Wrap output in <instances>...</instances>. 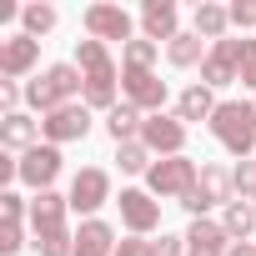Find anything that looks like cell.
<instances>
[{"instance_id":"obj_1","label":"cell","mask_w":256,"mask_h":256,"mask_svg":"<svg viewBox=\"0 0 256 256\" xmlns=\"http://www.w3.org/2000/svg\"><path fill=\"white\" fill-rule=\"evenodd\" d=\"M76 66H80V76H86V106L90 110H116V60H110V50L100 46V40H76Z\"/></svg>"},{"instance_id":"obj_2","label":"cell","mask_w":256,"mask_h":256,"mask_svg":"<svg viewBox=\"0 0 256 256\" xmlns=\"http://www.w3.org/2000/svg\"><path fill=\"white\" fill-rule=\"evenodd\" d=\"M76 96H86V76H80V66H70V60L46 66V70L26 86V100H30V110H40V116H50V110L70 106Z\"/></svg>"},{"instance_id":"obj_3","label":"cell","mask_w":256,"mask_h":256,"mask_svg":"<svg viewBox=\"0 0 256 256\" xmlns=\"http://www.w3.org/2000/svg\"><path fill=\"white\" fill-rule=\"evenodd\" d=\"M211 136L231 151V156H251L256 151V100L246 106V100H221L216 106V116H211Z\"/></svg>"},{"instance_id":"obj_4","label":"cell","mask_w":256,"mask_h":256,"mask_svg":"<svg viewBox=\"0 0 256 256\" xmlns=\"http://www.w3.org/2000/svg\"><path fill=\"white\" fill-rule=\"evenodd\" d=\"M196 181H201V166H196L191 156H161V161L146 171L151 196H176V201H186V196L196 191Z\"/></svg>"},{"instance_id":"obj_5","label":"cell","mask_w":256,"mask_h":256,"mask_svg":"<svg viewBox=\"0 0 256 256\" xmlns=\"http://www.w3.org/2000/svg\"><path fill=\"white\" fill-rule=\"evenodd\" d=\"M231 191H236V186H231V171H226V166H216V161H206V166H201V181H196V191H191L181 206H186V211L201 221L211 206H226V201H236Z\"/></svg>"},{"instance_id":"obj_6","label":"cell","mask_w":256,"mask_h":256,"mask_svg":"<svg viewBox=\"0 0 256 256\" xmlns=\"http://www.w3.org/2000/svg\"><path fill=\"white\" fill-rule=\"evenodd\" d=\"M120 90H126V100H131L141 116H161V106H166V80L156 70L120 66Z\"/></svg>"},{"instance_id":"obj_7","label":"cell","mask_w":256,"mask_h":256,"mask_svg":"<svg viewBox=\"0 0 256 256\" xmlns=\"http://www.w3.org/2000/svg\"><path fill=\"white\" fill-rule=\"evenodd\" d=\"M86 131H90V106H86V100H70V106H60V110H50V116L40 120V136H46V146L86 141Z\"/></svg>"},{"instance_id":"obj_8","label":"cell","mask_w":256,"mask_h":256,"mask_svg":"<svg viewBox=\"0 0 256 256\" xmlns=\"http://www.w3.org/2000/svg\"><path fill=\"white\" fill-rule=\"evenodd\" d=\"M141 141H146V151H156V156H186V120L181 116H146V131H141Z\"/></svg>"},{"instance_id":"obj_9","label":"cell","mask_w":256,"mask_h":256,"mask_svg":"<svg viewBox=\"0 0 256 256\" xmlns=\"http://www.w3.org/2000/svg\"><path fill=\"white\" fill-rule=\"evenodd\" d=\"M110 201V176L100 171V166H80L76 171V181H70V211H100Z\"/></svg>"},{"instance_id":"obj_10","label":"cell","mask_w":256,"mask_h":256,"mask_svg":"<svg viewBox=\"0 0 256 256\" xmlns=\"http://www.w3.org/2000/svg\"><path fill=\"white\" fill-rule=\"evenodd\" d=\"M131 16H126L120 6H86V36L90 40H126V46H131Z\"/></svg>"},{"instance_id":"obj_11","label":"cell","mask_w":256,"mask_h":256,"mask_svg":"<svg viewBox=\"0 0 256 256\" xmlns=\"http://www.w3.org/2000/svg\"><path fill=\"white\" fill-rule=\"evenodd\" d=\"M241 76V40H216L211 46V56L201 60V86H231Z\"/></svg>"},{"instance_id":"obj_12","label":"cell","mask_w":256,"mask_h":256,"mask_svg":"<svg viewBox=\"0 0 256 256\" xmlns=\"http://www.w3.org/2000/svg\"><path fill=\"white\" fill-rule=\"evenodd\" d=\"M116 206H120V221H126L131 236H151L161 226V206L151 201V191H120Z\"/></svg>"},{"instance_id":"obj_13","label":"cell","mask_w":256,"mask_h":256,"mask_svg":"<svg viewBox=\"0 0 256 256\" xmlns=\"http://www.w3.org/2000/svg\"><path fill=\"white\" fill-rule=\"evenodd\" d=\"M36 60H40V40H36V36L20 30V36H10V40H0V76H6V80L30 76Z\"/></svg>"},{"instance_id":"obj_14","label":"cell","mask_w":256,"mask_h":256,"mask_svg":"<svg viewBox=\"0 0 256 256\" xmlns=\"http://www.w3.org/2000/svg\"><path fill=\"white\" fill-rule=\"evenodd\" d=\"M60 176V146H30L20 156V181L36 191H50V181Z\"/></svg>"},{"instance_id":"obj_15","label":"cell","mask_w":256,"mask_h":256,"mask_svg":"<svg viewBox=\"0 0 256 256\" xmlns=\"http://www.w3.org/2000/svg\"><path fill=\"white\" fill-rule=\"evenodd\" d=\"M141 30H146V40H176L181 36V16H176V6H171V0H146V6H141Z\"/></svg>"},{"instance_id":"obj_16","label":"cell","mask_w":256,"mask_h":256,"mask_svg":"<svg viewBox=\"0 0 256 256\" xmlns=\"http://www.w3.org/2000/svg\"><path fill=\"white\" fill-rule=\"evenodd\" d=\"M231 251V236H226V226L221 221H191V231H186V256H226Z\"/></svg>"},{"instance_id":"obj_17","label":"cell","mask_w":256,"mask_h":256,"mask_svg":"<svg viewBox=\"0 0 256 256\" xmlns=\"http://www.w3.org/2000/svg\"><path fill=\"white\" fill-rule=\"evenodd\" d=\"M0 146H10V151H30V146H40V120H30L26 110H16V116H0Z\"/></svg>"},{"instance_id":"obj_18","label":"cell","mask_w":256,"mask_h":256,"mask_svg":"<svg viewBox=\"0 0 256 256\" xmlns=\"http://www.w3.org/2000/svg\"><path fill=\"white\" fill-rule=\"evenodd\" d=\"M66 211H70V196H56V191H36V196H30V226H36V231L66 226Z\"/></svg>"},{"instance_id":"obj_19","label":"cell","mask_w":256,"mask_h":256,"mask_svg":"<svg viewBox=\"0 0 256 256\" xmlns=\"http://www.w3.org/2000/svg\"><path fill=\"white\" fill-rule=\"evenodd\" d=\"M116 231L106 226V221H80V231H76V256H116Z\"/></svg>"},{"instance_id":"obj_20","label":"cell","mask_w":256,"mask_h":256,"mask_svg":"<svg viewBox=\"0 0 256 256\" xmlns=\"http://www.w3.org/2000/svg\"><path fill=\"white\" fill-rule=\"evenodd\" d=\"M106 131H110V141H116V146H126V141H141V131H146V116H141L131 100H120V106L106 116Z\"/></svg>"},{"instance_id":"obj_21","label":"cell","mask_w":256,"mask_h":256,"mask_svg":"<svg viewBox=\"0 0 256 256\" xmlns=\"http://www.w3.org/2000/svg\"><path fill=\"white\" fill-rule=\"evenodd\" d=\"M216 106H221V100L211 96V86H201V80H196V86H186V90H181L176 116H181V120H211V116H216Z\"/></svg>"},{"instance_id":"obj_22","label":"cell","mask_w":256,"mask_h":256,"mask_svg":"<svg viewBox=\"0 0 256 256\" xmlns=\"http://www.w3.org/2000/svg\"><path fill=\"white\" fill-rule=\"evenodd\" d=\"M226 26H231V6H216V0H201L196 6V36L201 40H226Z\"/></svg>"},{"instance_id":"obj_23","label":"cell","mask_w":256,"mask_h":256,"mask_svg":"<svg viewBox=\"0 0 256 256\" xmlns=\"http://www.w3.org/2000/svg\"><path fill=\"white\" fill-rule=\"evenodd\" d=\"M206 56H211V50L201 46V36H196V30H181V36L166 46V60H171L176 70H191V66H201Z\"/></svg>"},{"instance_id":"obj_24","label":"cell","mask_w":256,"mask_h":256,"mask_svg":"<svg viewBox=\"0 0 256 256\" xmlns=\"http://www.w3.org/2000/svg\"><path fill=\"white\" fill-rule=\"evenodd\" d=\"M221 226H226L231 241H246L251 226H256V201H226L221 206Z\"/></svg>"},{"instance_id":"obj_25","label":"cell","mask_w":256,"mask_h":256,"mask_svg":"<svg viewBox=\"0 0 256 256\" xmlns=\"http://www.w3.org/2000/svg\"><path fill=\"white\" fill-rule=\"evenodd\" d=\"M36 256H76V231L56 226V231H36Z\"/></svg>"},{"instance_id":"obj_26","label":"cell","mask_w":256,"mask_h":256,"mask_svg":"<svg viewBox=\"0 0 256 256\" xmlns=\"http://www.w3.org/2000/svg\"><path fill=\"white\" fill-rule=\"evenodd\" d=\"M116 161H120V171L126 176H141V171H151L156 161H151V151H146V141H126V146H116Z\"/></svg>"},{"instance_id":"obj_27","label":"cell","mask_w":256,"mask_h":256,"mask_svg":"<svg viewBox=\"0 0 256 256\" xmlns=\"http://www.w3.org/2000/svg\"><path fill=\"white\" fill-rule=\"evenodd\" d=\"M20 20H26V36H36V40H40L46 30H56V20H60V16H56V6H26V10H20Z\"/></svg>"},{"instance_id":"obj_28","label":"cell","mask_w":256,"mask_h":256,"mask_svg":"<svg viewBox=\"0 0 256 256\" xmlns=\"http://www.w3.org/2000/svg\"><path fill=\"white\" fill-rule=\"evenodd\" d=\"M156 50H161V46L141 36V40H131V46H126V66H136V70H151V66H156Z\"/></svg>"},{"instance_id":"obj_29","label":"cell","mask_w":256,"mask_h":256,"mask_svg":"<svg viewBox=\"0 0 256 256\" xmlns=\"http://www.w3.org/2000/svg\"><path fill=\"white\" fill-rule=\"evenodd\" d=\"M231 186H236V196H241V201H256V161H236Z\"/></svg>"},{"instance_id":"obj_30","label":"cell","mask_w":256,"mask_h":256,"mask_svg":"<svg viewBox=\"0 0 256 256\" xmlns=\"http://www.w3.org/2000/svg\"><path fill=\"white\" fill-rule=\"evenodd\" d=\"M20 216H30V201L16 191H0V221H20Z\"/></svg>"},{"instance_id":"obj_31","label":"cell","mask_w":256,"mask_h":256,"mask_svg":"<svg viewBox=\"0 0 256 256\" xmlns=\"http://www.w3.org/2000/svg\"><path fill=\"white\" fill-rule=\"evenodd\" d=\"M236 80L256 90V40H246V36H241V76Z\"/></svg>"},{"instance_id":"obj_32","label":"cell","mask_w":256,"mask_h":256,"mask_svg":"<svg viewBox=\"0 0 256 256\" xmlns=\"http://www.w3.org/2000/svg\"><path fill=\"white\" fill-rule=\"evenodd\" d=\"M26 246V231H20V221H0V251H20Z\"/></svg>"},{"instance_id":"obj_33","label":"cell","mask_w":256,"mask_h":256,"mask_svg":"<svg viewBox=\"0 0 256 256\" xmlns=\"http://www.w3.org/2000/svg\"><path fill=\"white\" fill-rule=\"evenodd\" d=\"M231 26H241V30L256 26V0H236V6H231Z\"/></svg>"},{"instance_id":"obj_34","label":"cell","mask_w":256,"mask_h":256,"mask_svg":"<svg viewBox=\"0 0 256 256\" xmlns=\"http://www.w3.org/2000/svg\"><path fill=\"white\" fill-rule=\"evenodd\" d=\"M151 256H186V236H161V241H151Z\"/></svg>"},{"instance_id":"obj_35","label":"cell","mask_w":256,"mask_h":256,"mask_svg":"<svg viewBox=\"0 0 256 256\" xmlns=\"http://www.w3.org/2000/svg\"><path fill=\"white\" fill-rule=\"evenodd\" d=\"M0 106H6V116H16V106H20V86L16 80H0Z\"/></svg>"},{"instance_id":"obj_36","label":"cell","mask_w":256,"mask_h":256,"mask_svg":"<svg viewBox=\"0 0 256 256\" xmlns=\"http://www.w3.org/2000/svg\"><path fill=\"white\" fill-rule=\"evenodd\" d=\"M116 256H151V241L131 236V241H120V246H116Z\"/></svg>"},{"instance_id":"obj_37","label":"cell","mask_w":256,"mask_h":256,"mask_svg":"<svg viewBox=\"0 0 256 256\" xmlns=\"http://www.w3.org/2000/svg\"><path fill=\"white\" fill-rule=\"evenodd\" d=\"M226 256H256V246H251V241H231V251H226Z\"/></svg>"}]
</instances>
